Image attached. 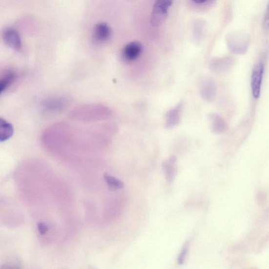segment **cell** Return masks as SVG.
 I'll use <instances>...</instances> for the list:
<instances>
[{
  "mask_svg": "<svg viewBox=\"0 0 269 269\" xmlns=\"http://www.w3.org/2000/svg\"><path fill=\"white\" fill-rule=\"evenodd\" d=\"M172 3L173 0H156L151 16V23L153 26H158L163 23Z\"/></svg>",
  "mask_w": 269,
  "mask_h": 269,
  "instance_id": "6da1fadb",
  "label": "cell"
},
{
  "mask_svg": "<svg viewBox=\"0 0 269 269\" xmlns=\"http://www.w3.org/2000/svg\"><path fill=\"white\" fill-rule=\"evenodd\" d=\"M264 71L265 66L262 62L255 64L252 69L251 87L252 95L256 99H258L260 95Z\"/></svg>",
  "mask_w": 269,
  "mask_h": 269,
  "instance_id": "7a4b0ae2",
  "label": "cell"
},
{
  "mask_svg": "<svg viewBox=\"0 0 269 269\" xmlns=\"http://www.w3.org/2000/svg\"><path fill=\"white\" fill-rule=\"evenodd\" d=\"M2 38L5 43L12 49L17 51L21 49V38L16 30L12 28L6 29L2 33Z\"/></svg>",
  "mask_w": 269,
  "mask_h": 269,
  "instance_id": "3957f363",
  "label": "cell"
},
{
  "mask_svg": "<svg viewBox=\"0 0 269 269\" xmlns=\"http://www.w3.org/2000/svg\"><path fill=\"white\" fill-rule=\"evenodd\" d=\"M143 51V46L139 42H132L126 45L122 52L124 60L130 62L139 58Z\"/></svg>",
  "mask_w": 269,
  "mask_h": 269,
  "instance_id": "277c9868",
  "label": "cell"
},
{
  "mask_svg": "<svg viewBox=\"0 0 269 269\" xmlns=\"http://www.w3.org/2000/svg\"><path fill=\"white\" fill-rule=\"evenodd\" d=\"M201 92L203 98L205 100L209 102L214 100L217 94L215 82L210 78L205 80L203 82Z\"/></svg>",
  "mask_w": 269,
  "mask_h": 269,
  "instance_id": "5b68a950",
  "label": "cell"
},
{
  "mask_svg": "<svg viewBox=\"0 0 269 269\" xmlns=\"http://www.w3.org/2000/svg\"><path fill=\"white\" fill-rule=\"evenodd\" d=\"M111 34L109 26L106 23H101L94 27L93 37L96 42H104L110 38Z\"/></svg>",
  "mask_w": 269,
  "mask_h": 269,
  "instance_id": "8992f818",
  "label": "cell"
},
{
  "mask_svg": "<svg viewBox=\"0 0 269 269\" xmlns=\"http://www.w3.org/2000/svg\"><path fill=\"white\" fill-rule=\"evenodd\" d=\"M210 125L213 133L221 134L226 132L227 124L222 116L218 114L211 113L209 115Z\"/></svg>",
  "mask_w": 269,
  "mask_h": 269,
  "instance_id": "52a82bcc",
  "label": "cell"
},
{
  "mask_svg": "<svg viewBox=\"0 0 269 269\" xmlns=\"http://www.w3.org/2000/svg\"><path fill=\"white\" fill-rule=\"evenodd\" d=\"M234 63V60L230 57H226L213 61L211 65L212 70L218 73L229 71Z\"/></svg>",
  "mask_w": 269,
  "mask_h": 269,
  "instance_id": "ba28073f",
  "label": "cell"
},
{
  "mask_svg": "<svg viewBox=\"0 0 269 269\" xmlns=\"http://www.w3.org/2000/svg\"><path fill=\"white\" fill-rule=\"evenodd\" d=\"M182 108V105L180 104L167 113L166 120V126L167 127H174L178 124L180 120Z\"/></svg>",
  "mask_w": 269,
  "mask_h": 269,
  "instance_id": "9c48e42d",
  "label": "cell"
},
{
  "mask_svg": "<svg viewBox=\"0 0 269 269\" xmlns=\"http://www.w3.org/2000/svg\"><path fill=\"white\" fill-rule=\"evenodd\" d=\"M17 75L15 71L12 70H6L1 76L0 81V91L1 93L5 91L15 80Z\"/></svg>",
  "mask_w": 269,
  "mask_h": 269,
  "instance_id": "30bf717a",
  "label": "cell"
},
{
  "mask_svg": "<svg viewBox=\"0 0 269 269\" xmlns=\"http://www.w3.org/2000/svg\"><path fill=\"white\" fill-rule=\"evenodd\" d=\"M176 158L171 157L163 164V167L165 176L169 182H171L174 178L176 171Z\"/></svg>",
  "mask_w": 269,
  "mask_h": 269,
  "instance_id": "8fae6325",
  "label": "cell"
},
{
  "mask_svg": "<svg viewBox=\"0 0 269 269\" xmlns=\"http://www.w3.org/2000/svg\"><path fill=\"white\" fill-rule=\"evenodd\" d=\"M66 104L63 99H51L45 102L44 107L49 111H58L64 108Z\"/></svg>",
  "mask_w": 269,
  "mask_h": 269,
  "instance_id": "7c38bea8",
  "label": "cell"
},
{
  "mask_svg": "<svg viewBox=\"0 0 269 269\" xmlns=\"http://www.w3.org/2000/svg\"><path fill=\"white\" fill-rule=\"evenodd\" d=\"M1 130H0V141L4 142L8 140L13 134V128L11 124L1 119Z\"/></svg>",
  "mask_w": 269,
  "mask_h": 269,
  "instance_id": "4fadbf2b",
  "label": "cell"
},
{
  "mask_svg": "<svg viewBox=\"0 0 269 269\" xmlns=\"http://www.w3.org/2000/svg\"><path fill=\"white\" fill-rule=\"evenodd\" d=\"M104 178L109 188L110 189L115 190L122 189L124 187L123 183L118 179L108 175H105Z\"/></svg>",
  "mask_w": 269,
  "mask_h": 269,
  "instance_id": "5bb4252c",
  "label": "cell"
},
{
  "mask_svg": "<svg viewBox=\"0 0 269 269\" xmlns=\"http://www.w3.org/2000/svg\"><path fill=\"white\" fill-rule=\"evenodd\" d=\"M189 243H186L183 246L182 249L181 251L180 254L179 255L177 262L178 264L182 265L184 263L188 251Z\"/></svg>",
  "mask_w": 269,
  "mask_h": 269,
  "instance_id": "9a60e30c",
  "label": "cell"
},
{
  "mask_svg": "<svg viewBox=\"0 0 269 269\" xmlns=\"http://www.w3.org/2000/svg\"><path fill=\"white\" fill-rule=\"evenodd\" d=\"M263 26L265 30H269V2L268 5L266 15L265 16Z\"/></svg>",
  "mask_w": 269,
  "mask_h": 269,
  "instance_id": "2e32d148",
  "label": "cell"
},
{
  "mask_svg": "<svg viewBox=\"0 0 269 269\" xmlns=\"http://www.w3.org/2000/svg\"><path fill=\"white\" fill-rule=\"evenodd\" d=\"M38 229L41 235H44V234L48 231L47 227L43 223H39L37 224Z\"/></svg>",
  "mask_w": 269,
  "mask_h": 269,
  "instance_id": "e0dca14e",
  "label": "cell"
},
{
  "mask_svg": "<svg viewBox=\"0 0 269 269\" xmlns=\"http://www.w3.org/2000/svg\"><path fill=\"white\" fill-rule=\"evenodd\" d=\"M192 1L197 4H202L208 1V0H192Z\"/></svg>",
  "mask_w": 269,
  "mask_h": 269,
  "instance_id": "ac0fdd59",
  "label": "cell"
}]
</instances>
